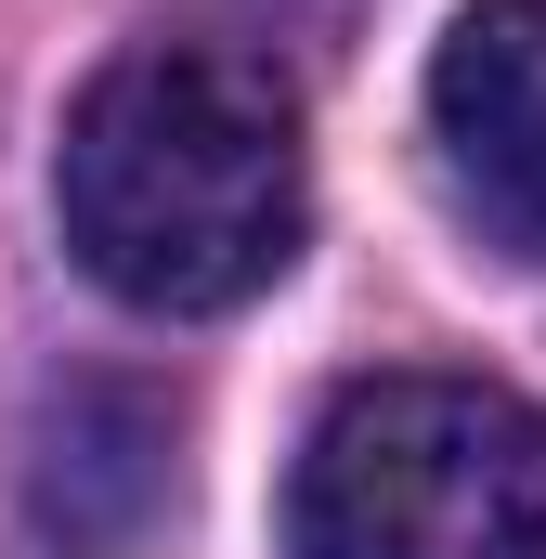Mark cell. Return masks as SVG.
<instances>
[{
    "mask_svg": "<svg viewBox=\"0 0 546 559\" xmlns=\"http://www.w3.org/2000/svg\"><path fill=\"white\" fill-rule=\"evenodd\" d=\"M52 209L79 274L118 286L131 312H235L299 261V222H312L299 92L261 52L143 39L66 105Z\"/></svg>",
    "mask_w": 546,
    "mask_h": 559,
    "instance_id": "6da1fadb",
    "label": "cell"
},
{
    "mask_svg": "<svg viewBox=\"0 0 546 559\" xmlns=\"http://www.w3.org/2000/svg\"><path fill=\"white\" fill-rule=\"evenodd\" d=\"M299 559H546V404L495 378H352L286 468Z\"/></svg>",
    "mask_w": 546,
    "mask_h": 559,
    "instance_id": "7a4b0ae2",
    "label": "cell"
},
{
    "mask_svg": "<svg viewBox=\"0 0 546 559\" xmlns=\"http://www.w3.org/2000/svg\"><path fill=\"white\" fill-rule=\"evenodd\" d=\"M429 156L495 261H546V0H468L429 52Z\"/></svg>",
    "mask_w": 546,
    "mask_h": 559,
    "instance_id": "3957f363",
    "label": "cell"
}]
</instances>
